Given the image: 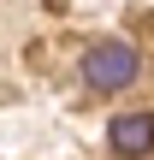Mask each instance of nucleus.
I'll return each instance as SVG.
<instances>
[{
  "label": "nucleus",
  "instance_id": "nucleus-1",
  "mask_svg": "<svg viewBox=\"0 0 154 160\" xmlns=\"http://www.w3.org/2000/svg\"><path fill=\"white\" fill-rule=\"evenodd\" d=\"M83 83H89L95 95H113V89L137 83V48H131V42H95V48L83 53Z\"/></svg>",
  "mask_w": 154,
  "mask_h": 160
},
{
  "label": "nucleus",
  "instance_id": "nucleus-2",
  "mask_svg": "<svg viewBox=\"0 0 154 160\" xmlns=\"http://www.w3.org/2000/svg\"><path fill=\"white\" fill-rule=\"evenodd\" d=\"M107 142H113L119 160H142L154 148V113H119L107 125Z\"/></svg>",
  "mask_w": 154,
  "mask_h": 160
}]
</instances>
